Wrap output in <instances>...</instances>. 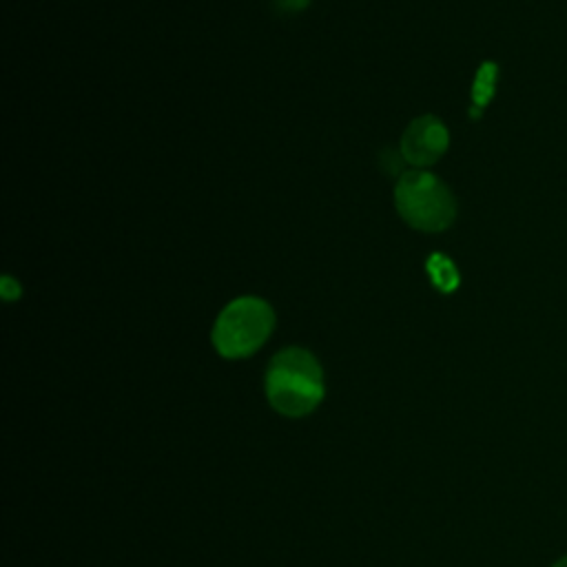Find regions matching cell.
Instances as JSON below:
<instances>
[{
  "mask_svg": "<svg viewBox=\"0 0 567 567\" xmlns=\"http://www.w3.org/2000/svg\"><path fill=\"white\" fill-rule=\"evenodd\" d=\"M264 385L272 410L290 419L310 414L326 394L319 361L299 346L284 348L270 359Z\"/></svg>",
  "mask_w": 567,
  "mask_h": 567,
  "instance_id": "obj_1",
  "label": "cell"
},
{
  "mask_svg": "<svg viewBox=\"0 0 567 567\" xmlns=\"http://www.w3.org/2000/svg\"><path fill=\"white\" fill-rule=\"evenodd\" d=\"M272 328L270 303L259 297H237L219 312L210 339L224 359H244L266 343Z\"/></svg>",
  "mask_w": 567,
  "mask_h": 567,
  "instance_id": "obj_2",
  "label": "cell"
},
{
  "mask_svg": "<svg viewBox=\"0 0 567 567\" xmlns=\"http://www.w3.org/2000/svg\"><path fill=\"white\" fill-rule=\"evenodd\" d=\"M399 215L419 230H445L456 217V199L452 190L432 173L416 168L399 177L394 186Z\"/></svg>",
  "mask_w": 567,
  "mask_h": 567,
  "instance_id": "obj_3",
  "label": "cell"
},
{
  "mask_svg": "<svg viewBox=\"0 0 567 567\" xmlns=\"http://www.w3.org/2000/svg\"><path fill=\"white\" fill-rule=\"evenodd\" d=\"M447 126L436 115H421L405 128L401 137V155L408 164L425 168L447 151Z\"/></svg>",
  "mask_w": 567,
  "mask_h": 567,
  "instance_id": "obj_4",
  "label": "cell"
},
{
  "mask_svg": "<svg viewBox=\"0 0 567 567\" xmlns=\"http://www.w3.org/2000/svg\"><path fill=\"white\" fill-rule=\"evenodd\" d=\"M496 80H498V66L496 62L487 60L478 66L476 75H474V84H472V109L470 115L476 120L481 117V111L492 102L494 93H496Z\"/></svg>",
  "mask_w": 567,
  "mask_h": 567,
  "instance_id": "obj_5",
  "label": "cell"
},
{
  "mask_svg": "<svg viewBox=\"0 0 567 567\" xmlns=\"http://www.w3.org/2000/svg\"><path fill=\"white\" fill-rule=\"evenodd\" d=\"M425 268H427V275H430L432 284H434L441 292L450 295V292H454V290L458 288L461 275H458L454 261H452L447 255L432 252L430 259H427V264H425Z\"/></svg>",
  "mask_w": 567,
  "mask_h": 567,
  "instance_id": "obj_6",
  "label": "cell"
},
{
  "mask_svg": "<svg viewBox=\"0 0 567 567\" xmlns=\"http://www.w3.org/2000/svg\"><path fill=\"white\" fill-rule=\"evenodd\" d=\"M2 297H4L7 301H11V299H18V297H20V284H18V281H13L9 275H7V277H2Z\"/></svg>",
  "mask_w": 567,
  "mask_h": 567,
  "instance_id": "obj_7",
  "label": "cell"
},
{
  "mask_svg": "<svg viewBox=\"0 0 567 567\" xmlns=\"http://www.w3.org/2000/svg\"><path fill=\"white\" fill-rule=\"evenodd\" d=\"M310 0H277V4L286 11H303Z\"/></svg>",
  "mask_w": 567,
  "mask_h": 567,
  "instance_id": "obj_8",
  "label": "cell"
},
{
  "mask_svg": "<svg viewBox=\"0 0 567 567\" xmlns=\"http://www.w3.org/2000/svg\"><path fill=\"white\" fill-rule=\"evenodd\" d=\"M551 567H567V554H565V556H560Z\"/></svg>",
  "mask_w": 567,
  "mask_h": 567,
  "instance_id": "obj_9",
  "label": "cell"
}]
</instances>
